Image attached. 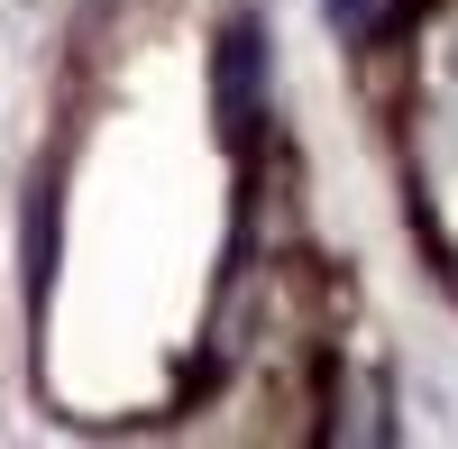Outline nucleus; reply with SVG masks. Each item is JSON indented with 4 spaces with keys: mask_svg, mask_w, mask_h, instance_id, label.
<instances>
[{
    "mask_svg": "<svg viewBox=\"0 0 458 449\" xmlns=\"http://www.w3.org/2000/svg\"><path fill=\"white\" fill-rule=\"evenodd\" d=\"M220 110H229V129L257 120V37H248V28L220 47Z\"/></svg>",
    "mask_w": 458,
    "mask_h": 449,
    "instance_id": "1",
    "label": "nucleus"
},
{
    "mask_svg": "<svg viewBox=\"0 0 458 449\" xmlns=\"http://www.w3.org/2000/svg\"><path fill=\"white\" fill-rule=\"evenodd\" d=\"M376 19H386V0H330V28L339 37H367Z\"/></svg>",
    "mask_w": 458,
    "mask_h": 449,
    "instance_id": "2",
    "label": "nucleus"
}]
</instances>
